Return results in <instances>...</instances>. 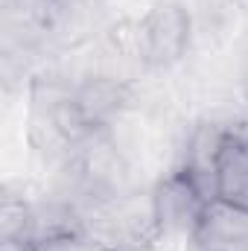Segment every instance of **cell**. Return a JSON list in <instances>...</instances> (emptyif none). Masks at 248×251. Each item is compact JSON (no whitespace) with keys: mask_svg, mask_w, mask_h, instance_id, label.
<instances>
[{"mask_svg":"<svg viewBox=\"0 0 248 251\" xmlns=\"http://www.w3.org/2000/svg\"><path fill=\"white\" fill-rule=\"evenodd\" d=\"M190 240L198 251H248V207L210 199Z\"/></svg>","mask_w":248,"mask_h":251,"instance_id":"6","label":"cell"},{"mask_svg":"<svg viewBox=\"0 0 248 251\" xmlns=\"http://www.w3.org/2000/svg\"><path fill=\"white\" fill-rule=\"evenodd\" d=\"M240 85H243V97H246V105H248V56L243 62V73H240Z\"/></svg>","mask_w":248,"mask_h":251,"instance_id":"12","label":"cell"},{"mask_svg":"<svg viewBox=\"0 0 248 251\" xmlns=\"http://www.w3.org/2000/svg\"><path fill=\"white\" fill-rule=\"evenodd\" d=\"M0 251H38L32 240H0Z\"/></svg>","mask_w":248,"mask_h":251,"instance_id":"11","label":"cell"},{"mask_svg":"<svg viewBox=\"0 0 248 251\" xmlns=\"http://www.w3.org/2000/svg\"><path fill=\"white\" fill-rule=\"evenodd\" d=\"M111 249L117 251H149L164 240V231L155 216L152 190L149 193H120L99 204V231Z\"/></svg>","mask_w":248,"mask_h":251,"instance_id":"2","label":"cell"},{"mask_svg":"<svg viewBox=\"0 0 248 251\" xmlns=\"http://www.w3.org/2000/svg\"><path fill=\"white\" fill-rule=\"evenodd\" d=\"M35 225V207L24 193L3 187L0 196V240H29Z\"/></svg>","mask_w":248,"mask_h":251,"instance_id":"9","label":"cell"},{"mask_svg":"<svg viewBox=\"0 0 248 251\" xmlns=\"http://www.w3.org/2000/svg\"><path fill=\"white\" fill-rule=\"evenodd\" d=\"M213 199L248 207V134H237L234 128H231V140L219 158Z\"/></svg>","mask_w":248,"mask_h":251,"instance_id":"8","label":"cell"},{"mask_svg":"<svg viewBox=\"0 0 248 251\" xmlns=\"http://www.w3.org/2000/svg\"><path fill=\"white\" fill-rule=\"evenodd\" d=\"M207 201L210 199L204 196V190L193 181L181 164L161 176L152 187V204L164 237H190Z\"/></svg>","mask_w":248,"mask_h":251,"instance_id":"4","label":"cell"},{"mask_svg":"<svg viewBox=\"0 0 248 251\" xmlns=\"http://www.w3.org/2000/svg\"><path fill=\"white\" fill-rule=\"evenodd\" d=\"M70 167H73V176H76L79 187L88 196L99 199V204L125 193L128 170H125L123 155L114 146L108 131L91 134L88 140L76 143L70 149Z\"/></svg>","mask_w":248,"mask_h":251,"instance_id":"3","label":"cell"},{"mask_svg":"<svg viewBox=\"0 0 248 251\" xmlns=\"http://www.w3.org/2000/svg\"><path fill=\"white\" fill-rule=\"evenodd\" d=\"M228 140H231V126L216 123V120L196 123L190 137H187L181 167L193 176V181L204 190L207 199L216 196V170H219V158H222Z\"/></svg>","mask_w":248,"mask_h":251,"instance_id":"7","label":"cell"},{"mask_svg":"<svg viewBox=\"0 0 248 251\" xmlns=\"http://www.w3.org/2000/svg\"><path fill=\"white\" fill-rule=\"evenodd\" d=\"M140 67L167 73L184 62L193 44V15L181 0H155L134 24Z\"/></svg>","mask_w":248,"mask_h":251,"instance_id":"1","label":"cell"},{"mask_svg":"<svg viewBox=\"0 0 248 251\" xmlns=\"http://www.w3.org/2000/svg\"><path fill=\"white\" fill-rule=\"evenodd\" d=\"M32 243L38 251H117L102 237H97L91 228L88 231H70V234L50 237V240H32Z\"/></svg>","mask_w":248,"mask_h":251,"instance_id":"10","label":"cell"},{"mask_svg":"<svg viewBox=\"0 0 248 251\" xmlns=\"http://www.w3.org/2000/svg\"><path fill=\"white\" fill-rule=\"evenodd\" d=\"M73 111L88 134L108 131L111 123L131 102V85L117 76H91L76 91H70Z\"/></svg>","mask_w":248,"mask_h":251,"instance_id":"5","label":"cell"}]
</instances>
